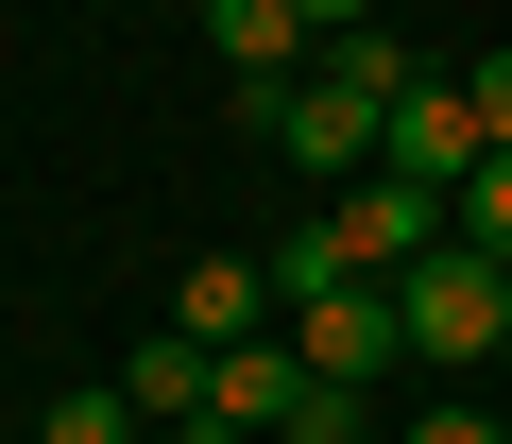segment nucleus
I'll use <instances>...</instances> for the list:
<instances>
[{
	"mask_svg": "<svg viewBox=\"0 0 512 444\" xmlns=\"http://www.w3.org/2000/svg\"><path fill=\"white\" fill-rule=\"evenodd\" d=\"M393 308H410V359H495V342H512V257L427 240V257L393 274Z\"/></svg>",
	"mask_w": 512,
	"mask_h": 444,
	"instance_id": "obj_1",
	"label": "nucleus"
},
{
	"mask_svg": "<svg viewBox=\"0 0 512 444\" xmlns=\"http://www.w3.org/2000/svg\"><path fill=\"white\" fill-rule=\"evenodd\" d=\"M205 52H222V103H239V120H256V137H274V120H291V86H308V52H325V35H308V18H291V0H205Z\"/></svg>",
	"mask_w": 512,
	"mask_h": 444,
	"instance_id": "obj_2",
	"label": "nucleus"
},
{
	"mask_svg": "<svg viewBox=\"0 0 512 444\" xmlns=\"http://www.w3.org/2000/svg\"><path fill=\"white\" fill-rule=\"evenodd\" d=\"M291 359H308L325 393L393 376V359H410V308H393V274H342V291H308V308H291Z\"/></svg>",
	"mask_w": 512,
	"mask_h": 444,
	"instance_id": "obj_3",
	"label": "nucleus"
},
{
	"mask_svg": "<svg viewBox=\"0 0 512 444\" xmlns=\"http://www.w3.org/2000/svg\"><path fill=\"white\" fill-rule=\"evenodd\" d=\"M325 240H342V274H410L427 240H461V222H444V188H410V171H359Z\"/></svg>",
	"mask_w": 512,
	"mask_h": 444,
	"instance_id": "obj_4",
	"label": "nucleus"
},
{
	"mask_svg": "<svg viewBox=\"0 0 512 444\" xmlns=\"http://www.w3.org/2000/svg\"><path fill=\"white\" fill-rule=\"evenodd\" d=\"M308 393H325V376H308V359H291L274 325H256V342H222V359H205V427H239V444H274V427H291Z\"/></svg>",
	"mask_w": 512,
	"mask_h": 444,
	"instance_id": "obj_5",
	"label": "nucleus"
},
{
	"mask_svg": "<svg viewBox=\"0 0 512 444\" xmlns=\"http://www.w3.org/2000/svg\"><path fill=\"white\" fill-rule=\"evenodd\" d=\"M478 154H495V137H478V103H461V86H410V103H393V137H376V171H410V188H444V205H461V171H478Z\"/></svg>",
	"mask_w": 512,
	"mask_h": 444,
	"instance_id": "obj_6",
	"label": "nucleus"
},
{
	"mask_svg": "<svg viewBox=\"0 0 512 444\" xmlns=\"http://www.w3.org/2000/svg\"><path fill=\"white\" fill-rule=\"evenodd\" d=\"M376 137H393V103H359V86H325V69H308V86H291V120H274V154H308L325 188H342V171H376Z\"/></svg>",
	"mask_w": 512,
	"mask_h": 444,
	"instance_id": "obj_7",
	"label": "nucleus"
},
{
	"mask_svg": "<svg viewBox=\"0 0 512 444\" xmlns=\"http://www.w3.org/2000/svg\"><path fill=\"white\" fill-rule=\"evenodd\" d=\"M171 325H188V342H256V325H291V308H274V274H256V257H188Z\"/></svg>",
	"mask_w": 512,
	"mask_h": 444,
	"instance_id": "obj_8",
	"label": "nucleus"
},
{
	"mask_svg": "<svg viewBox=\"0 0 512 444\" xmlns=\"http://www.w3.org/2000/svg\"><path fill=\"white\" fill-rule=\"evenodd\" d=\"M205 359H222V342H188V325H154V342H120V393H137L154 427H205Z\"/></svg>",
	"mask_w": 512,
	"mask_h": 444,
	"instance_id": "obj_9",
	"label": "nucleus"
},
{
	"mask_svg": "<svg viewBox=\"0 0 512 444\" xmlns=\"http://www.w3.org/2000/svg\"><path fill=\"white\" fill-rule=\"evenodd\" d=\"M35 444H154V410L103 376V393H52V427H35Z\"/></svg>",
	"mask_w": 512,
	"mask_h": 444,
	"instance_id": "obj_10",
	"label": "nucleus"
},
{
	"mask_svg": "<svg viewBox=\"0 0 512 444\" xmlns=\"http://www.w3.org/2000/svg\"><path fill=\"white\" fill-rule=\"evenodd\" d=\"M444 222H461V240H478V257H512V154H478V171H461V205H444Z\"/></svg>",
	"mask_w": 512,
	"mask_h": 444,
	"instance_id": "obj_11",
	"label": "nucleus"
},
{
	"mask_svg": "<svg viewBox=\"0 0 512 444\" xmlns=\"http://www.w3.org/2000/svg\"><path fill=\"white\" fill-rule=\"evenodd\" d=\"M410 444H512V427H495L478 393H427V410H410Z\"/></svg>",
	"mask_w": 512,
	"mask_h": 444,
	"instance_id": "obj_12",
	"label": "nucleus"
},
{
	"mask_svg": "<svg viewBox=\"0 0 512 444\" xmlns=\"http://www.w3.org/2000/svg\"><path fill=\"white\" fill-rule=\"evenodd\" d=\"M461 103H478V137L512 154V52H478V69H461Z\"/></svg>",
	"mask_w": 512,
	"mask_h": 444,
	"instance_id": "obj_13",
	"label": "nucleus"
},
{
	"mask_svg": "<svg viewBox=\"0 0 512 444\" xmlns=\"http://www.w3.org/2000/svg\"><path fill=\"white\" fill-rule=\"evenodd\" d=\"M274 444H359V393H308V410H291Z\"/></svg>",
	"mask_w": 512,
	"mask_h": 444,
	"instance_id": "obj_14",
	"label": "nucleus"
},
{
	"mask_svg": "<svg viewBox=\"0 0 512 444\" xmlns=\"http://www.w3.org/2000/svg\"><path fill=\"white\" fill-rule=\"evenodd\" d=\"M291 18H308V35H359V18H376V0H291Z\"/></svg>",
	"mask_w": 512,
	"mask_h": 444,
	"instance_id": "obj_15",
	"label": "nucleus"
},
{
	"mask_svg": "<svg viewBox=\"0 0 512 444\" xmlns=\"http://www.w3.org/2000/svg\"><path fill=\"white\" fill-rule=\"evenodd\" d=\"M154 444H239V427H154Z\"/></svg>",
	"mask_w": 512,
	"mask_h": 444,
	"instance_id": "obj_16",
	"label": "nucleus"
}]
</instances>
